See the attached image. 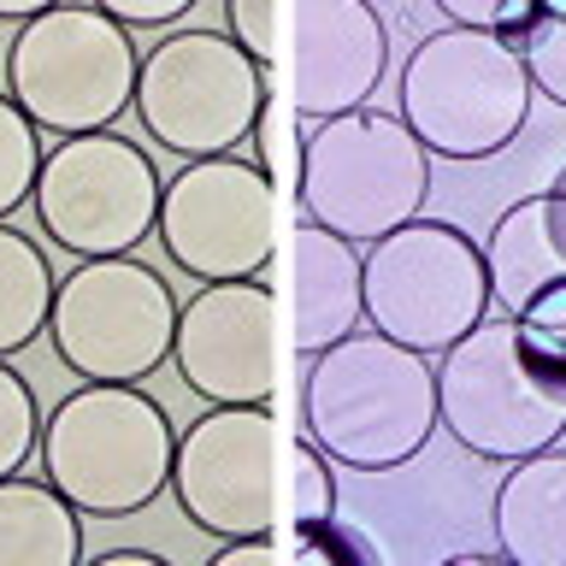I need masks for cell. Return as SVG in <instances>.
Segmentation results:
<instances>
[{"instance_id":"1f68e13d","label":"cell","mask_w":566,"mask_h":566,"mask_svg":"<svg viewBox=\"0 0 566 566\" xmlns=\"http://www.w3.org/2000/svg\"><path fill=\"white\" fill-rule=\"evenodd\" d=\"M531 12L537 18H566V0H531Z\"/></svg>"},{"instance_id":"30bf717a","label":"cell","mask_w":566,"mask_h":566,"mask_svg":"<svg viewBox=\"0 0 566 566\" xmlns=\"http://www.w3.org/2000/svg\"><path fill=\"white\" fill-rule=\"evenodd\" d=\"M159 189L166 177L142 154V142L118 130L60 136L35 177V219L65 254L106 260L136 254L159 224Z\"/></svg>"},{"instance_id":"f546056e","label":"cell","mask_w":566,"mask_h":566,"mask_svg":"<svg viewBox=\"0 0 566 566\" xmlns=\"http://www.w3.org/2000/svg\"><path fill=\"white\" fill-rule=\"evenodd\" d=\"M48 7H60V0H0V18H12V24H24V18L48 12Z\"/></svg>"},{"instance_id":"d6986e66","label":"cell","mask_w":566,"mask_h":566,"mask_svg":"<svg viewBox=\"0 0 566 566\" xmlns=\"http://www.w3.org/2000/svg\"><path fill=\"white\" fill-rule=\"evenodd\" d=\"M53 290H60V277L48 272V254L0 219V360H12L48 331Z\"/></svg>"},{"instance_id":"ba28073f","label":"cell","mask_w":566,"mask_h":566,"mask_svg":"<svg viewBox=\"0 0 566 566\" xmlns=\"http://www.w3.org/2000/svg\"><path fill=\"white\" fill-rule=\"evenodd\" d=\"M277 88V65L248 60L237 35L219 30H171L142 53L136 113L159 148L177 159L237 154L260 118V101Z\"/></svg>"},{"instance_id":"8fae6325","label":"cell","mask_w":566,"mask_h":566,"mask_svg":"<svg viewBox=\"0 0 566 566\" xmlns=\"http://www.w3.org/2000/svg\"><path fill=\"white\" fill-rule=\"evenodd\" d=\"M154 237L195 283L260 277L272 260V171L242 154L184 159L159 189Z\"/></svg>"},{"instance_id":"d4e9b609","label":"cell","mask_w":566,"mask_h":566,"mask_svg":"<svg viewBox=\"0 0 566 566\" xmlns=\"http://www.w3.org/2000/svg\"><path fill=\"white\" fill-rule=\"evenodd\" d=\"M520 331H525V343L566 378V283H555L548 295L531 301V307L520 313Z\"/></svg>"},{"instance_id":"e0dca14e","label":"cell","mask_w":566,"mask_h":566,"mask_svg":"<svg viewBox=\"0 0 566 566\" xmlns=\"http://www.w3.org/2000/svg\"><path fill=\"white\" fill-rule=\"evenodd\" d=\"M495 548L520 566H566V449H548L513 460V472L495 490L490 507Z\"/></svg>"},{"instance_id":"484cf974","label":"cell","mask_w":566,"mask_h":566,"mask_svg":"<svg viewBox=\"0 0 566 566\" xmlns=\"http://www.w3.org/2000/svg\"><path fill=\"white\" fill-rule=\"evenodd\" d=\"M224 24L248 60L277 65V0H224Z\"/></svg>"},{"instance_id":"7c38bea8","label":"cell","mask_w":566,"mask_h":566,"mask_svg":"<svg viewBox=\"0 0 566 566\" xmlns=\"http://www.w3.org/2000/svg\"><path fill=\"white\" fill-rule=\"evenodd\" d=\"M177 507L207 537L272 531V401L212 407L177 437L171 484Z\"/></svg>"},{"instance_id":"cb8c5ba5","label":"cell","mask_w":566,"mask_h":566,"mask_svg":"<svg viewBox=\"0 0 566 566\" xmlns=\"http://www.w3.org/2000/svg\"><path fill=\"white\" fill-rule=\"evenodd\" d=\"M336 460L318 449L313 437L295 442V490H290V513L295 525H313V520H331L336 513Z\"/></svg>"},{"instance_id":"9c48e42d","label":"cell","mask_w":566,"mask_h":566,"mask_svg":"<svg viewBox=\"0 0 566 566\" xmlns=\"http://www.w3.org/2000/svg\"><path fill=\"white\" fill-rule=\"evenodd\" d=\"M177 295L136 254L83 260L60 277L48 307V343L83 384H142L171 360Z\"/></svg>"},{"instance_id":"f1b7e54d","label":"cell","mask_w":566,"mask_h":566,"mask_svg":"<svg viewBox=\"0 0 566 566\" xmlns=\"http://www.w3.org/2000/svg\"><path fill=\"white\" fill-rule=\"evenodd\" d=\"M248 560H272V531H254V537H224L212 566H248Z\"/></svg>"},{"instance_id":"7a4b0ae2","label":"cell","mask_w":566,"mask_h":566,"mask_svg":"<svg viewBox=\"0 0 566 566\" xmlns=\"http://www.w3.org/2000/svg\"><path fill=\"white\" fill-rule=\"evenodd\" d=\"M42 472L77 513H142L171 484L177 431L142 384H83L42 419Z\"/></svg>"},{"instance_id":"ffe728a7","label":"cell","mask_w":566,"mask_h":566,"mask_svg":"<svg viewBox=\"0 0 566 566\" xmlns=\"http://www.w3.org/2000/svg\"><path fill=\"white\" fill-rule=\"evenodd\" d=\"M42 159H48L42 130H35L30 113L12 95H0V219H12V212L35 195Z\"/></svg>"},{"instance_id":"9a60e30c","label":"cell","mask_w":566,"mask_h":566,"mask_svg":"<svg viewBox=\"0 0 566 566\" xmlns=\"http://www.w3.org/2000/svg\"><path fill=\"white\" fill-rule=\"evenodd\" d=\"M478 248H484L495 307L520 318L537 295L566 283V189H543V195L513 201Z\"/></svg>"},{"instance_id":"44dd1931","label":"cell","mask_w":566,"mask_h":566,"mask_svg":"<svg viewBox=\"0 0 566 566\" xmlns=\"http://www.w3.org/2000/svg\"><path fill=\"white\" fill-rule=\"evenodd\" d=\"M35 442H42V407H35L30 384L0 360V478L24 472Z\"/></svg>"},{"instance_id":"5b68a950","label":"cell","mask_w":566,"mask_h":566,"mask_svg":"<svg viewBox=\"0 0 566 566\" xmlns=\"http://www.w3.org/2000/svg\"><path fill=\"white\" fill-rule=\"evenodd\" d=\"M531 71L495 30L442 24L401 65V118L437 159H490L531 118Z\"/></svg>"},{"instance_id":"6da1fadb","label":"cell","mask_w":566,"mask_h":566,"mask_svg":"<svg viewBox=\"0 0 566 566\" xmlns=\"http://www.w3.org/2000/svg\"><path fill=\"white\" fill-rule=\"evenodd\" d=\"M442 431L437 360L389 343L384 331H354L307 354L301 378V437H313L336 467L396 472Z\"/></svg>"},{"instance_id":"8992f818","label":"cell","mask_w":566,"mask_h":566,"mask_svg":"<svg viewBox=\"0 0 566 566\" xmlns=\"http://www.w3.org/2000/svg\"><path fill=\"white\" fill-rule=\"evenodd\" d=\"M136 71L142 48L130 42V24L95 0H60L18 24L7 48V95L42 136L113 130V118L136 101Z\"/></svg>"},{"instance_id":"4fadbf2b","label":"cell","mask_w":566,"mask_h":566,"mask_svg":"<svg viewBox=\"0 0 566 566\" xmlns=\"http://www.w3.org/2000/svg\"><path fill=\"white\" fill-rule=\"evenodd\" d=\"M272 331H277V301L265 283H201L177 307L171 360L207 407H237V401H272Z\"/></svg>"},{"instance_id":"5bb4252c","label":"cell","mask_w":566,"mask_h":566,"mask_svg":"<svg viewBox=\"0 0 566 566\" xmlns=\"http://www.w3.org/2000/svg\"><path fill=\"white\" fill-rule=\"evenodd\" d=\"M389 71V30L371 0H295V106L301 118H336L371 106Z\"/></svg>"},{"instance_id":"277c9868","label":"cell","mask_w":566,"mask_h":566,"mask_svg":"<svg viewBox=\"0 0 566 566\" xmlns=\"http://www.w3.org/2000/svg\"><path fill=\"white\" fill-rule=\"evenodd\" d=\"M295 184H301V219L366 248L424 212L431 154L407 130L401 113L354 106V113L313 118L301 130Z\"/></svg>"},{"instance_id":"52a82bcc","label":"cell","mask_w":566,"mask_h":566,"mask_svg":"<svg viewBox=\"0 0 566 566\" xmlns=\"http://www.w3.org/2000/svg\"><path fill=\"white\" fill-rule=\"evenodd\" d=\"M360 290L366 325L431 360L472 325H484L495 307L484 248L460 224L424 219V212L360 248Z\"/></svg>"},{"instance_id":"4316f807","label":"cell","mask_w":566,"mask_h":566,"mask_svg":"<svg viewBox=\"0 0 566 566\" xmlns=\"http://www.w3.org/2000/svg\"><path fill=\"white\" fill-rule=\"evenodd\" d=\"M431 7L449 18V24H467V30H495V35H513L520 24H531V0H431Z\"/></svg>"},{"instance_id":"83f0119b","label":"cell","mask_w":566,"mask_h":566,"mask_svg":"<svg viewBox=\"0 0 566 566\" xmlns=\"http://www.w3.org/2000/svg\"><path fill=\"white\" fill-rule=\"evenodd\" d=\"M101 12H113L118 24H130V30H159V24H177L195 0H95Z\"/></svg>"},{"instance_id":"ac0fdd59","label":"cell","mask_w":566,"mask_h":566,"mask_svg":"<svg viewBox=\"0 0 566 566\" xmlns=\"http://www.w3.org/2000/svg\"><path fill=\"white\" fill-rule=\"evenodd\" d=\"M83 513L48 478H0V566H77Z\"/></svg>"},{"instance_id":"3957f363","label":"cell","mask_w":566,"mask_h":566,"mask_svg":"<svg viewBox=\"0 0 566 566\" xmlns=\"http://www.w3.org/2000/svg\"><path fill=\"white\" fill-rule=\"evenodd\" d=\"M437 413L467 454L513 467L566 437V378L525 343L520 318H484L437 354Z\"/></svg>"},{"instance_id":"7402d4cb","label":"cell","mask_w":566,"mask_h":566,"mask_svg":"<svg viewBox=\"0 0 566 566\" xmlns=\"http://www.w3.org/2000/svg\"><path fill=\"white\" fill-rule=\"evenodd\" d=\"M520 48V60L531 71V88L548 95L555 106H566V18H531L507 35Z\"/></svg>"},{"instance_id":"603a6c76","label":"cell","mask_w":566,"mask_h":566,"mask_svg":"<svg viewBox=\"0 0 566 566\" xmlns=\"http://www.w3.org/2000/svg\"><path fill=\"white\" fill-rule=\"evenodd\" d=\"M290 555L301 566H371V560H384L378 555V543L360 537L354 525H343L331 513V520H313V525H295V548Z\"/></svg>"},{"instance_id":"4dcf8cb0","label":"cell","mask_w":566,"mask_h":566,"mask_svg":"<svg viewBox=\"0 0 566 566\" xmlns=\"http://www.w3.org/2000/svg\"><path fill=\"white\" fill-rule=\"evenodd\" d=\"M101 560H113V566H148L154 555H142V548H113V555H101Z\"/></svg>"},{"instance_id":"2e32d148","label":"cell","mask_w":566,"mask_h":566,"mask_svg":"<svg viewBox=\"0 0 566 566\" xmlns=\"http://www.w3.org/2000/svg\"><path fill=\"white\" fill-rule=\"evenodd\" d=\"M366 325L360 242L301 219L295 230V348L318 354Z\"/></svg>"}]
</instances>
